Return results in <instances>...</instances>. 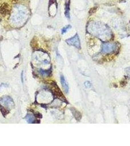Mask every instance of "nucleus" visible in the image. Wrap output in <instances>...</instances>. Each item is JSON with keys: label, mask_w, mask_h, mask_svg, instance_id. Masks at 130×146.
Instances as JSON below:
<instances>
[{"label": "nucleus", "mask_w": 130, "mask_h": 146, "mask_svg": "<svg viewBox=\"0 0 130 146\" xmlns=\"http://www.w3.org/2000/svg\"><path fill=\"white\" fill-rule=\"evenodd\" d=\"M87 29L90 34L103 41L109 40L111 38V30L107 25L102 22H91L88 24Z\"/></svg>", "instance_id": "nucleus-1"}, {"label": "nucleus", "mask_w": 130, "mask_h": 146, "mask_svg": "<svg viewBox=\"0 0 130 146\" xmlns=\"http://www.w3.org/2000/svg\"><path fill=\"white\" fill-rule=\"evenodd\" d=\"M28 13L27 9L26 7L21 5L16 7L11 16L12 22L17 25L24 24L27 19Z\"/></svg>", "instance_id": "nucleus-2"}, {"label": "nucleus", "mask_w": 130, "mask_h": 146, "mask_svg": "<svg viewBox=\"0 0 130 146\" xmlns=\"http://www.w3.org/2000/svg\"><path fill=\"white\" fill-rule=\"evenodd\" d=\"M14 106V103L12 99L9 96H4L0 98V110L2 112L3 116L5 114H8L7 110H11Z\"/></svg>", "instance_id": "nucleus-3"}, {"label": "nucleus", "mask_w": 130, "mask_h": 146, "mask_svg": "<svg viewBox=\"0 0 130 146\" xmlns=\"http://www.w3.org/2000/svg\"><path fill=\"white\" fill-rule=\"evenodd\" d=\"M116 44L114 43H104L102 45L101 53L104 54H109L116 50Z\"/></svg>", "instance_id": "nucleus-4"}, {"label": "nucleus", "mask_w": 130, "mask_h": 146, "mask_svg": "<svg viewBox=\"0 0 130 146\" xmlns=\"http://www.w3.org/2000/svg\"><path fill=\"white\" fill-rule=\"evenodd\" d=\"M66 42L70 45L74 46L78 49L81 48L80 41L77 34H76L73 37L67 39Z\"/></svg>", "instance_id": "nucleus-5"}, {"label": "nucleus", "mask_w": 130, "mask_h": 146, "mask_svg": "<svg viewBox=\"0 0 130 146\" xmlns=\"http://www.w3.org/2000/svg\"><path fill=\"white\" fill-rule=\"evenodd\" d=\"M60 80H61L62 86L63 87V89L64 90L65 93H68V91H69V87H68V85L67 82L65 80V78H64L63 75H61Z\"/></svg>", "instance_id": "nucleus-6"}, {"label": "nucleus", "mask_w": 130, "mask_h": 146, "mask_svg": "<svg viewBox=\"0 0 130 146\" xmlns=\"http://www.w3.org/2000/svg\"><path fill=\"white\" fill-rule=\"evenodd\" d=\"M70 0L67 1L65 3V14L68 19H70Z\"/></svg>", "instance_id": "nucleus-7"}, {"label": "nucleus", "mask_w": 130, "mask_h": 146, "mask_svg": "<svg viewBox=\"0 0 130 146\" xmlns=\"http://www.w3.org/2000/svg\"><path fill=\"white\" fill-rule=\"evenodd\" d=\"M7 11L8 12V8L7 6L5 5H3L0 7V14L2 15H5L7 13Z\"/></svg>", "instance_id": "nucleus-8"}, {"label": "nucleus", "mask_w": 130, "mask_h": 146, "mask_svg": "<svg viewBox=\"0 0 130 146\" xmlns=\"http://www.w3.org/2000/svg\"><path fill=\"white\" fill-rule=\"evenodd\" d=\"M26 120L27 121V122L29 123H32L35 118L32 115L28 114L26 117Z\"/></svg>", "instance_id": "nucleus-9"}, {"label": "nucleus", "mask_w": 130, "mask_h": 146, "mask_svg": "<svg viewBox=\"0 0 130 146\" xmlns=\"http://www.w3.org/2000/svg\"><path fill=\"white\" fill-rule=\"evenodd\" d=\"M74 112V116H75V118L77 119V120H80L81 118V114L80 113L75 109H74V112Z\"/></svg>", "instance_id": "nucleus-10"}, {"label": "nucleus", "mask_w": 130, "mask_h": 146, "mask_svg": "<svg viewBox=\"0 0 130 146\" xmlns=\"http://www.w3.org/2000/svg\"><path fill=\"white\" fill-rule=\"evenodd\" d=\"M40 73H41V74L43 76H48L49 75L50 73V70H44L42 69H40L39 71Z\"/></svg>", "instance_id": "nucleus-11"}, {"label": "nucleus", "mask_w": 130, "mask_h": 146, "mask_svg": "<svg viewBox=\"0 0 130 146\" xmlns=\"http://www.w3.org/2000/svg\"><path fill=\"white\" fill-rule=\"evenodd\" d=\"M71 27H72V26L70 25H68V26H66L64 27L62 29V34H63L67 32L68 29H70Z\"/></svg>", "instance_id": "nucleus-12"}, {"label": "nucleus", "mask_w": 130, "mask_h": 146, "mask_svg": "<svg viewBox=\"0 0 130 146\" xmlns=\"http://www.w3.org/2000/svg\"><path fill=\"white\" fill-rule=\"evenodd\" d=\"M84 85H85L86 88H90L91 86V83H90V82L87 81V82H85Z\"/></svg>", "instance_id": "nucleus-13"}, {"label": "nucleus", "mask_w": 130, "mask_h": 146, "mask_svg": "<svg viewBox=\"0 0 130 146\" xmlns=\"http://www.w3.org/2000/svg\"><path fill=\"white\" fill-rule=\"evenodd\" d=\"M57 4L56 0H50L49 1V7L53 4Z\"/></svg>", "instance_id": "nucleus-14"}]
</instances>
